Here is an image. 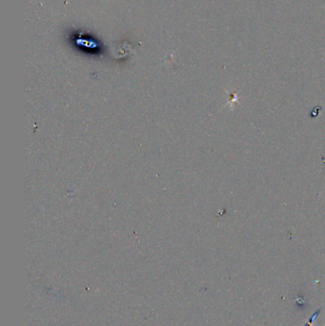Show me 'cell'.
Masks as SVG:
<instances>
[{
  "label": "cell",
  "instance_id": "6da1fadb",
  "mask_svg": "<svg viewBox=\"0 0 325 326\" xmlns=\"http://www.w3.org/2000/svg\"><path fill=\"white\" fill-rule=\"evenodd\" d=\"M320 312H321V309H319L318 311H316V313H315V314L312 316V318H311V319H310V320L307 322V324H306L305 326H311V325L314 323L315 319H316V318H317V317L320 315Z\"/></svg>",
  "mask_w": 325,
  "mask_h": 326
}]
</instances>
